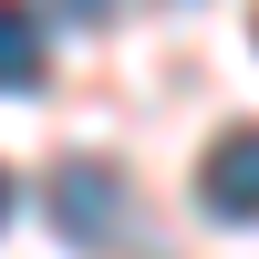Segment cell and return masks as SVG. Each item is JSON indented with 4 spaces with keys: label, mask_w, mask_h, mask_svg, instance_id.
<instances>
[{
    "label": "cell",
    "mask_w": 259,
    "mask_h": 259,
    "mask_svg": "<svg viewBox=\"0 0 259 259\" xmlns=\"http://www.w3.org/2000/svg\"><path fill=\"white\" fill-rule=\"evenodd\" d=\"M52 228H62L73 249H114L124 228H135V187H124L104 156H73V166L52 177Z\"/></svg>",
    "instance_id": "1"
},
{
    "label": "cell",
    "mask_w": 259,
    "mask_h": 259,
    "mask_svg": "<svg viewBox=\"0 0 259 259\" xmlns=\"http://www.w3.org/2000/svg\"><path fill=\"white\" fill-rule=\"evenodd\" d=\"M197 207L228 228H259V124H228L197 166Z\"/></svg>",
    "instance_id": "2"
},
{
    "label": "cell",
    "mask_w": 259,
    "mask_h": 259,
    "mask_svg": "<svg viewBox=\"0 0 259 259\" xmlns=\"http://www.w3.org/2000/svg\"><path fill=\"white\" fill-rule=\"evenodd\" d=\"M41 83V21L31 0H0V94H31Z\"/></svg>",
    "instance_id": "3"
},
{
    "label": "cell",
    "mask_w": 259,
    "mask_h": 259,
    "mask_svg": "<svg viewBox=\"0 0 259 259\" xmlns=\"http://www.w3.org/2000/svg\"><path fill=\"white\" fill-rule=\"evenodd\" d=\"M62 11H73V21H104V0H62Z\"/></svg>",
    "instance_id": "4"
},
{
    "label": "cell",
    "mask_w": 259,
    "mask_h": 259,
    "mask_svg": "<svg viewBox=\"0 0 259 259\" xmlns=\"http://www.w3.org/2000/svg\"><path fill=\"white\" fill-rule=\"evenodd\" d=\"M0 218H11V177H0Z\"/></svg>",
    "instance_id": "5"
}]
</instances>
